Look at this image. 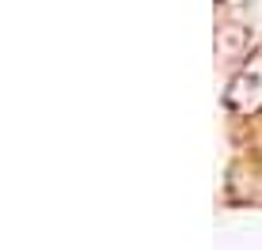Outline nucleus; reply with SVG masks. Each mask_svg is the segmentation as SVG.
<instances>
[{"label": "nucleus", "mask_w": 262, "mask_h": 250, "mask_svg": "<svg viewBox=\"0 0 262 250\" xmlns=\"http://www.w3.org/2000/svg\"><path fill=\"white\" fill-rule=\"evenodd\" d=\"M224 106L232 114H258L262 110V49H255L243 68L232 76L228 91H224Z\"/></svg>", "instance_id": "1"}, {"label": "nucleus", "mask_w": 262, "mask_h": 250, "mask_svg": "<svg viewBox=\"0 0 262 250\" xmlns=\"http://www.w3.org/2000/svg\"><path fill=\"white\" fill-rule=\"evenodd\" d=\"M251 42H247V31L239 23H228L216 31V57L221 61H247L251 57Z\"/></svg>", "instance_id": "2"}]
</instances>
